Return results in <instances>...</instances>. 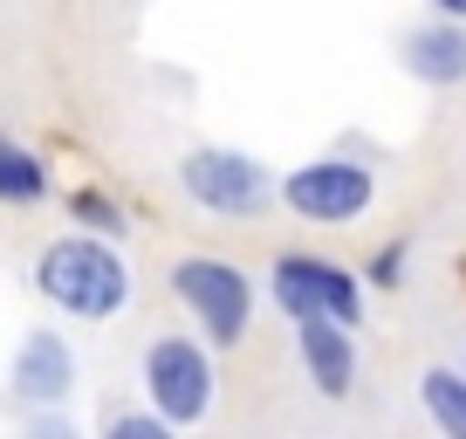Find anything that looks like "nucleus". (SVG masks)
Returning <instances> with one entry per match:
<instances>
[{"label": "nucleus", "instance_id": "obj_6", "mask_svg": "<svg viewBox=\"0 0 466 439\" xmlns=\"http://www.w3.org/2000/svg\"><path fill=\"white\" fill-rule=\"evenodd\" d=\"M145 398L172 425H199L213 412V357L192 337H158L145 343Z\"/></svg>", "mask_w": 466, "mask_h": 439}, {"label": "nucleus", "instance_id": "obj_11", "mask_svg": "<svg viewBox=\"0 0 466 439\" xmlns=\"http://www.w3.org/2000/svg\"><path fill=\"white\" fill-rule=\"evenodd\" d=\"M42 199H48V158L0 138V206H42Z\"/></svg>", "mask_w": 466, "mask_h": 439}, {"label": "nucleus", "instance_id": "obj_5", "mask_svg": "<svg viewBox=\"0 0 466 439\" xmlns=\"http://www.w3.org/2000/svg\"><path fill=\"white\" fill-rule=\"evenodd\" d=\"M370 199H378V172L357 158H309L281 179V206L316 227H350L370 213Z\"/></svg>", "mask_w": 466, "mask_h": 439}, {"label": "nucleus", "instance_id": "obj_13", "mask_svg": "<svg viewBox=\"0 0 466 439\" xmlns=\"http://www.w3.org/2000/svg\"><path fill=\"white\" fill-rule=\"evenodd\" d=\"M103 433H110V439H165V433H172V419H165L158 405H151V412H116Z\"/></svg>", "mask_w": 466, "mask_h": 439}, {"label": "nucleus", "instance_id": "obj_4", "mask_svg": "<svg viewBox=\"0 0 466 439\" xmlns=\"http://www.w3.org/2000/svg\"><path fill=\"white\" fill-rule=\"evenodd\" d=\"M268 295H275V309L289 322L302 316H336V322H364V281L350 275L343 261H329V254H275L268 261Z\"/></svg>", "mask_w": 466, "mask_h": 439}, {"label": "nucleus", "instance_id": "obj_10", "mask_svg": "<svg viewBox=\"0 0 466 439\" xmlns=\"http://www.w3.org/2000/svg\"><path fill=\"white\" fill-rule=\"evenodd\" d=\"M419 405L446 439H466V371H452V364L419 371Z\"/></svg>", "mask_w": 466, "mask_h": 439}, {"label": "nucleus", "instance_id": "obj_7", "mask_svg": "<svg viewBox=\"0 0 466 439\" xmlns=\"http://www.w3.org/2000/svg\"><path fill=\"white\" fill-rule=\"evenodd\" d=\"M295 357H302V378L322 398H350L357 392V343H350V322L336 316H302L295 322Z\"/></svg>", "mask_w": 466, "mask_h": 439}, {"label": "nucleus", "instance_id": "obj_14", "mask_svg": "<svg viewBox=\"0 0 466 439\" xmlns=\"http://www.w3.org/2000/svg\"><path fill=\"white\" fill-rule=\"evenodd\" d=\"M398 268H405V240H398V248H384L378 261H370V281H378V289H398V281H405Z\"/></svg>", "mask_w": 466, "mask_h": 439}, {"label": "nucleus", "instance_id": "obj_15", "mask_svg": "<svg viewBox=\"0 0 466 439\" xmlns=\"http://www.w3.org/2000/svg\"><path fill=\"white\" fill-rule=\"evenodd\" d=\"M432 15H452V21H466V0H432Z\"/></svg>", "mask_w": 466, "mask_h": 439}, {"label": "nucleus", "instance_id": "obj_12", "mask_svg": "<svg viewBox=\"0 0 466 439\" xmlns=\"http://www.w3.org/2000/svg\"><path fill=\"white\" fill-rule=\"evenodd\" d=\"M69 213L76 220H83V227H89V234H124V206H116V199H103V192H76V199H69Z\"/></svg>", "mask_w": 466, "mask_h": 439}, {"label": "nucleus", "instance_id": "obj_2", "mask_svg": "<svg viewBox=\"0 0 466 439\" xmlns=\"http://www.w3.org/2000/svg\"><path fill=\"white\" fill-rule=\"evenodd\" d=\"M178 186L199 213L213 220H254L268 213V199H281V179H268L261 158L248 151H227V145H199L178 158Z\"/></svg>", "mask_w": 466, "mask_h": 439}, {"label": "nucleus", "instance_id": "obj_3", "mask_svg": "<svg viewBox=\"0 0 466 439\" xmlns=\"http://www.w3.org/2000/svg\"><path fill=\"white\" fill-rule=\"evenodd\" d=\"M172 295L186 302V316L199 322L213 351H233L254 322V281L227 261V254H186L172 261Z\"/></svg>", "mask_w": 466, "mask_h": 439}, {"label": "nucleus", "instance_id": "obj_1", "mask_svg": "<svg viewBox=\"0 0 466 439\" xmlns=\"http://www.w3.org/2000/svg\"><path fill=\"white\" fill-rule=\"evenodd\" d=\"M35 289L76 322H110L131 302V261L116 254L110 234L83 227V234H62L35 254Z\"/></svg>", "mask_w": 466, "mask_h": 439}, {"label": "nucleus", "instance_id": "obj_8", "mask_svg": "<svg viewBox=\"0 0 466 439\" xmlns=\"http://www.w3.org/2000/svg\"><path fill=\"white\" fill-rule=\"evenodd\" d=\"M69 384H76V351L56 330H28L15 364H7V392H15L21 405H62Z\"/></svg>", "mask_w": 466, "mask_h": 439}, {"label": "nucleus", "instance_id": "obj_9", "mask_svg": "<svg viewBox=\"0 0 466 439\" xmlns=\"http://www.w3.org/2000/svg\"><path fill=\"white\" fill-rule=\"evenodd\" d=\"M398 62L405 76H419L425 89H460L466 83V21L452 15H432L398 42Z\"/></svg>", "mask_w": 466, "mask_h": 439}]
</instances>
